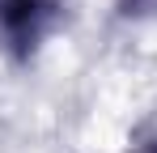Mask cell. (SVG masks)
I'll return each instance as SVG.
<instances>
[{
    "mask_svg": "<svg viewBox=\"0 0 157 153\" xmlns=\"http://www.w3.org/2000/svg\"><path fill=\"white\" fill-rule=\"evenodd\" d=\"M55 22V0H0V38L13 55H30Z\"/></svg>",
    "mask_w": 157,
    "mask_h": 153,
    "instance_id": "1",
    "label": "cell"
},
{
    "mask_svg": "<svg viewBox=\"0 0 157 153\" xmlns=\"http://www.w3.org/2000/svg\"><path fill=\"white\" fill-rule=\"evenodd\" d=\"M119 9L128 17H149V13H157V0H119Z\"/></svg>",
    "mask_w": 157,
    "mask_h": 153,
    "instance_id": "2",
    "label": "cell"
},
{
    "mask_svg": "<svg viewBox=\"0 0 157 153\" xmlns=\"http://www.w3.org/2000/svg\"><path fill=\"white\" fill-rule=\"evenodd\" d=\"M140 153H157V140H149V145H144V149H140Z\"/></svg>",
    "mask_w": 157,
    "mask_h": 153,
    "instance_id": "3",
    "label": "cell"
}]
</instances>
